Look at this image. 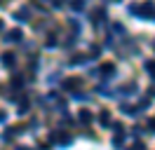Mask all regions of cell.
Instances as JSON below:
<instances>
[{"instance_id": "obj_1", "label": "cell", "mask_w": 155, "mask_h": 150, "mask_svg": "<svg viewBox=\"0 0 155 150\" xmlns=\"http://www.w3.org/2000/svg\"><path fill=\"white\" fill-rule=\"evenodd\" d=\"M5 40H7V42H19V40H21V31H19V28L10 31V33L5 35Z\"/></svg>"}, {"instance_id": "obj_2", "label": "cell", "mask_w": 155, "mask_h": 150, "mask_svg": "<svg viewBox=\"0 0 155 150\" xmlns=\"http://www.w3.org/2000/svg\"><path fill=\"white\" fill-rule=\"evenodd\" d=\"M2 64H5V66H14V54H10V52L2 54Z\"/></svg>"}, {"instance_id": "obj_3", "label": "cell", "mask_w": 155, "mask_h": 150, "mask_svg": "<svg viewBox=\"0 0 155 150\" xmlns=\"http://www.w3.org/2000/svg\"><path fill=\"white\" fill-rule=\"evenodd\" d=\"M54 141H59V143L68 145V143H71V136H66V134H57V136H54Z\"/></svg>"}, {"instance_id": "obj_4", "label": "cell", "mask_w": 155, "mask_h": 150, "mask_svg": "<svg viewBox=\"0 0 155 150\" xmlns=\"http://www.w3.org/2000/svg\"><path fill=\"white\" fill-rule=\"evenodd\" d=\"M17 19H19V21H26V19H28V9H19V12H17Z\"/></svg>"}, {"instance_id": "obj_5", "label": "cell", "mask_w": 155, "mask_h": 150, "mask_svg": "<svg viewBox=\"0 0 155 150\" xmlns=\"http://www.w3.org/2000/svg\"><path fill=\"white\" fill-rule=\"evenodd\" d=\"M113 145H122V131H115V136H113Z\"/></svg>"}, {"instance_id": "obj_6", "label": "cell", "mask_w": 155, "mask_h": 150, "mask_svg": "<svg viewBox=\"0 0 155 150\" xmlns=\"http://www.w3.org/2000/svg\"><path fill=\"white\" fill-rule=\"evenodd\" d=\"M122 112H125V115H136V108H132V106H122Z\"/></svg>"}, {"instance_id": "obj_7", "label": "cell", "mask_w": 155, "mask_h": 150, "mask_svg": "<svg viewBox=\"0 0 155 150\" xmlns=\"http://www.w3.org/2000/svg\"><path fill=\"white\" fill-rule=\"evenodd\" d=\"M80 120H82V122H92V112L82 110V112H80Z\"/></svg>"}, {"instance_id": "obj_8", "label": "cell", "mask_w": 155, "mask_h": 150, "mask_svg": "<svg viewBox=\"0 0 155 150\" xmlns=\"http://www.w3.org/2000/svg\"><path fill=\"white\" fill-rule=\"evenodd\" d=\"M85 7V0H73V9H82Z\"/></svg>"}, {"instance_id": "obj_9", "label": "cell", "mask_w": 155, "mask_h": 150, "mask_svg": "<svg viewBox=\"0 0 155 150\" xmlns=\"http://www.w3.org/2000/svg\"><path fill=\"white\" fill-rule=\"evenodd\" d=\"M26 108H28V101H26V99H21V103H19V112H26Z\"/></svg>"}, {"instance_id": "obj_10", "label": "cell", "mask_w": 155, "mask_h": 150, "mask_svg": "<svg viewBox=\"0 0 155 150\" xmlns=\"http://www.w3.org/2000/svg\"><path fill=\"white\" fill-rule=\"evenodd\" d=\"M108 122H110V115L104 110V112H101V124H108Z\"/></svg>"}, {"instance_id": "obj_11", "label": "cell", "mask_w": 155, "mask_h": 150, "mask_svg": "<svg viewBox=\"0 0 155 150\" xmlns=\"http://www.w3.org/2000/svg\"><path fill=\"white\" fill-rule=\"evenodd\" d=\"M146 70H148V73H150V75L155 73V64H153V61H148V64H146Z\"/></svg>"}, {"instance_id": "obj_12", "label": "cell", "mask_w": 155, "mask_h": 150, "mask_svg": "<svg viewBox=\"0 0 155 150\" xmlns=\"http://www.w3.org/2000/svg\"><path fill=\"white\" fill-rule=\"evenodd\" d=\"M12 84H14V87H19V84H24V80H21L19 75H17V77H14V80H12Z\"/></svg>"}, {"instance_id": "obj_13", "label": "cell", "mask_w": 155, "mask_h": 150, "mask_svg": "<svg viewBox=\"0 0 155 150\" xmlns=\"http://www.w3.org/2000/svg\"><path fill=\"white\" fill-rule=\"evenodd\" d=\"M66 87H68V89H75V87H78V82H75V80H68V82H66Z\"/></svg>"}, {"instance_id": "obj_14", "label": "cell", "mask_w": 155, "mask_h": 150, "mask_svg": "<svg viewBox=\"0 0 155 150\" xmlns=\"http://www.w3.org/2000/svg\"><path fill=\"white\" fill-rule=\"evenodd\" d=\"M110 70H113V66H110V64L104 66V75H110Z\"/></svg>"}, {"instance_id": "obj_15", "label": "cell", "mask_w": 155, "mask_h": 150, "mask_svg": "<svg viewBox=\"0 0 155 150\" xmlns=\"http://www.w3.org/2000/svg\"><path fill=\"white\" fill-rule=\"evenodd\" d=\"M0 31H2V21H0Z\"/></svg>"}]
</instances>
